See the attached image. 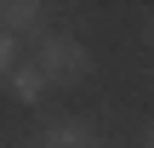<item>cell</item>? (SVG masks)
<instances>
[{
    "instance_id": "obj_5",
    "label": "cell",
    "mask_w": 154,
    "mask_h": 148,
    "mask_svg": "<svg viewBox=\"0 0 154 148\" xmlns=\"http://www.w3.org/2000/svg\"><path fill=\"white\" fill-rule=\"evenodd\" d=\"M11 63H23V57H17V40H11V34L0 29V80L11 74Z\"/></svg>"
},
{
    "instance_id": "obj_2",
    "label": "cell",
    "mask_w": 154,
    "mask_h": 148,
    "mask_svg": "<svg viewBox=\"0 0 154 148\" xmlns=\"http://www.w3.org/2000/svg\"><path fill=\"white\" fill-rule=\"evenodd\" d=\"M0 29L11 34V40H23V34H46V6L40 0H0Z\"/></svg>"
},
{
    "instance_id": "obj_1",
    "label": "cell",
    "mask_w": 154,
    "mask_h": 148,
    "mask_svg": "<svg viewBox=\"0 0 154 148\" xmlns=\"http://www.w3.org/2000/svg\"><path fill=\"white\" fill-rule=\"evenodd\" d=\"M29 63L46 74V86H74V80L91 74V51H86V40H74V34H40V46H34Z\"/></svg>"
},
{
    "instance_id": "obj_3",
    "label": "cell",
    "mask_w": 154,
    "mask_h": 148,
    "mask_svg": "<svg viewBox=\"0 0 154 148\" xmlns=\"http://www.w3.org/2000/svg\"><path fill=\"white\" fill-rule=\"evenodd\" d=\"M40 148H97V131L86 120H51L40 131Z\"/></svg>"
},
{
    "instance_id": "obj_4",
    "label": "cell",
    "mask_w": 154,
    "mask_h": 148,
    "mask_svg": "<svg viewBox=\"0 0 154 148\" xmlns=\"http://www.w3.org/2000/svg\"><path fill=\"white\" fill-rule=\"evenodd\" d=\"M6 86L17 91V103H40L51 86H46V74L34 68V63H11V74H6Z\"/></svg>"
}]
</instances>
